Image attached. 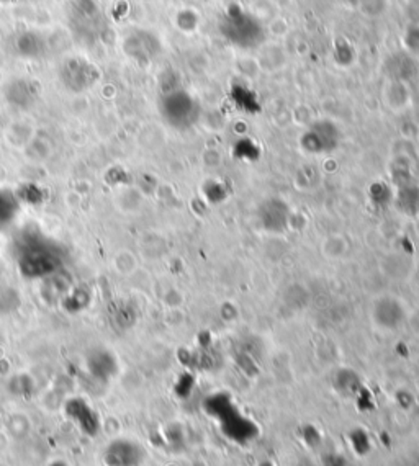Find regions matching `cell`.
Returning a JSON list of instances; mask_svg holds the SVG:
<instances>
[{
	"mask_svg": "<svg viewBox=\"0 0 419 466\" xmlns=\"http://www.w3.org/2000/svg\"><path fill=\"white\" fill-rule=\"evenodd\" d=\"M59 264H61V259H59L56 247L41 239H35L25 244L18 260L21 273L28 276V278L41 280L56 273Z\"/></svg>",
	"mask_w": 419,
	"mask_h": 466,
	"instance_id": "obj_1",
	"label": "cell"
},
{
	"mask_svg": "<svg viewBox=\"0 0 419 466\" xmlns=\"http://www.w3.org/2000/svg\"><path fill=\"white\" fill-rule=\"evenodd\" d=\"M99 77L100 72L95 64L80 56L66 59L59 70V79H61L63 85L73 94H83V92L92 89Z\"/></svg>",
	"mask_w": 419,
	"mask_h": 466,
	"instance_id": "obj_2",
	"label": "cell"
},
{
	"mask_svg": "<svg viewBox=\"0 0 419 466\" xmlns=\"http://www.w3.org/2000/svg\"><path fill=\"white\" fill-rule=\"evenodd\" d=\"M4 94L10 105L18 108V110H26V108L35 105L41 94V87L31 79L17 77L5 85Z\"/></svg>",
	"mask_w": 419,
	"mask_h": 466,
	"instance_id": "obj_3",
	"label": "cell"
},
{
	"mask_svg": "<svg viewBox=\"0 0 419 466\" xmlns=\"http://www.w3.org/2000/svg\"><path fill=\"white\" fill-rule=\"evenodd\" d=\"M319 251L324 259L336 262V260L344 259L346 254L349 252V241L342 234H329L321 242Z\"/></svg>",
	"mask_w": 419,
	"mask_h": 466,
	"instance_id": "obj_4",
	"label": "cell"
},
{
	"mask_svg": "<svg viewBox=\"0 0 419 466\" xmlns=\"http://www.w3.org/2000/svg\"><path fill=\"white\" fill-rule=\"evenodd\" d=\"M20 203L10 190L0 188V226H5L17 218Z\"/></svg>",
	"mask_w": 419,
	"mask_h": 466,
	"instance_id": "obj_5",
	"label": "cell"
},
{
	"mask_svg": "<svg viewBox=\"0 0 419 466\" xmlns=\"http://www.w3.org/2000/svg\"><path fill=\"white\" fill-rule=\"evenodd\" d=\"M17 50L21 54V56L26 58H36L38 54H41L43 45H41V38L36 36L33 33H25L18 38L17 41Z\"/></svg>",
	"mask_w": 419,
	"mask_h": 466,
	"instance_id": "obj_6",
	"label": "cell"
},
{
	"mask_svg": "<svg viewBox=\"0 0 419 466\" xmlns=\"http://www.w3.org/2000/svg\"><path fill=\"white\" fill-rule=\"evenodd\" d=\"M20 293L12 286L0 285V314L14 313L20 306Z\"/></svg>",
	"mask_w": 419,
	"mask_h": 466,
	"instance_id": "obj_7",
	"label": "cell"
},
{
	"mask_svg": "<svg viewBox=\"0 0 419 466\" xmlns=\"http://www.w3.org/2000/svg\"><path fill=\"white\" fill-rule=\"evenodd\" d=\"M113 265L120 275H133L138 269V259L134 257L133 252L120 251L113 259Z\"/></svg>",
	"mask_w": 419,
	"mask_h": 466,
	"instance_id": "obj_8",
	"label": "cell"
},
{
	"mask_svg": "<svg viewBox=\"0 0 419 466\" xmlns=\"http://www.w3.org/2000/svg\"><path fill=\"white\" fill-rule=\"evenodd\" d=\"M0 270H2V269H0Z\"/></svg>",
	"mask_w": 419,
	"mask_h": 466,
	"instance_id": "obj_9",
	"label": "cell"
}]
</instances>
